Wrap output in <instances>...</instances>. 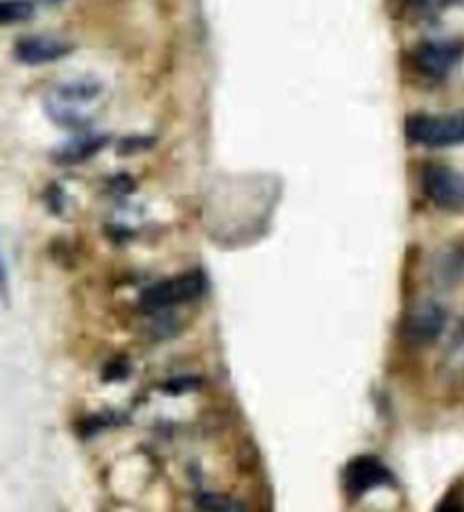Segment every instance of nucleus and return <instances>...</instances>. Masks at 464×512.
Listing matches in <instances>:
<instances>
[{"mask_svg":"<svg viewBox=\"0 0 464 512\" xmlns=\"http://www.w3.org/2000/svg\"><path fill=\"white\" fill-rule=\"evenodd\" d=\"M209 281H206L202 270H191L184 272L179 277H170L157 281V284L148 286L139 297V304L143 311L148 313H159L166 309H173V306L179 304H188L200 297Z\"/></svg>","mask_w":464,"mask_h":512,"instance_id":"f257e3e1","label":"nucleus"},{"mask_svg":"<svg viewBox=\"0 0 464 512\" xmlns=\"http://www.w3.org/2000/svg\"><path fill=\"white\" fill-rule=\"evenodd\" d=\"M406 136L410 143L424 145V148H453V145H464V112L408 116Z\"/></svg>","mask_w":464,"mask_h":512,"instance_id":"f03ea898","label":"nucleus"},{"mask_svg":"<svg viewBox=\"0 0 464 512\" xmlns=\"http://www.w3.org/2000/svg\"><path fill=\"white\" fill-rule=\"evenodd\" d=\"M421 189L437 209L458 211L464 207V177L444 164H428L421 170Z\"/></svg>","mask_w":464,"mask_h":512,"instance_id":"7ed1b4c3","label":"nucleus"},{"mask_svg":"<svg viewBox=\"0 0 464 512\" xmlns=\"http://www.w3.org/2000/svg\"><path fill=\"white\" fill-rule=\"evenodd\" d=\"M342 483L351 499H363L365 494L378 488H392L397 485L392 469L376 456H356L351 458L345 472H342Z\"/></svg>","mask_w":464,"mask_h":512,"instance_id":"20e7f679","label":"nucleus"},{"mask_svg":"<svg viewBox=\"0 0 464 512\" xmlns=\"http://www.w3.org/2000/svg\"><path fill=\"white\" fill-rule=\"evenodd\" d=\"M464 44L455 39L446 41H421L412 50V62L417 71L428 80H444L455 66L462 62Z\"/></svg>","mask_w":464,"mask_h":512,"instance_id":"39448f33","label":"nucleus"},{"mask_svg":"<svg viewBox=\"0 0 464 512\" xmlns=\"http://www.w3.org/2000/svg\"><path fill=\"white\" fill-rule=\"evenodd\" d=\"M446 322H449V313L442 304L421 302L410 311L403 331H406L410 343L431 345L444 334Z\"/></svg>","mask_w":464,"mask_h":512,"instance_id":"423d86ee","label":"nucleus"},{"mask_svg":"<svg viewBox=\"0 0 464 512\" xmlns=\"http://www.w3.org/2000/svg\"><path fill=\"white\" fill-rule=\"evenodd\" d=\"M73 53L68 41L55 37H21L12 48V55L23 66H44Z\"/></svg>","mask_w":464,"mask_h":512,"instance_id":"0eeeda50","label":"nucleus"},{"mask_svg":"<svg viewBox=\"0 0 464 512\" xmlns=\"http://www.w3.org/2000/svg\"><path fill=\"white\" fill-rule=\"evenodd\" d=\"M105 145H107V136H87V139H77L62 145V148H57L53 152V159L62 166L82 164V161L96 157Z\"/></svg>","mask_w":464,"mask_h":512,"instance_id":"6e6552de","label":"nucleus"},{"mask_svg":"<svg viewBox=\"0 0 464 512\" xmlns=\"http://www.w3.org/2000/svg\"><path fill=\"white\" fill-rule=\"evenodd\" d=\"M435 275L444 286H453L464 279V247H453L437 256Z\"/></svg>","mask_w":464,"mask_h":512,"instance_id":"1a4fd4ad","label":"nucleus"},{"mask_svg":"<svg viewBox=\"0 0 464 512\" xmlns=\"http://www.w3.org/2000/svg\"><path fill=\"white\" fill-rule=\"evenodd\" d=\"M34 10L37 7H34L32 0H0V28L30 21Z\"/></svg>","mask_w":464,"mask_h":512,"instance_id":"9d476101","label":"nucleus"},{"mask_svg":"<svg viewBox=\"0 0 464 512\" xmlns=\"http://www.w3.org/2000/svg\"><path fill=\"white\" fill-rule=\"evenodd\" d=\"M98 93H100L98 82L80 80V82H71V84H64V87H59L57 98L68 105V102H89L93 98H98Z\"/></svg>","mask_w":464,"mask_h":512,"instance_id":"9b49d317","label":"nucleus"},{"mask_svg":"<svg viewBox=\"0 0 464 512\" xmlns=\"http://www.w3.org/2000/svg\"><path fill=\"white\" fill-rule=\"evenodd\" d=\"M197 508L200 510H216V512H231V510H243V506H238L234 499L222 497V494H213L206 492L197 497Z\"/></svg>","mask_w":464,"mask_h":512,"instance_id":"f8f14e48","label":"nucleus"},{"mask_svg":"<svg viewBox=\"0 0 464 512\" xmlns=\"http://www.w3.org/2000/svg\"><path fill=\"white\" fill-rule=\"evenodd\" d=\"M0 302L10 306L12 302V286H10V270H7L3 247H0Z\"/></svg>","mask_w":464,"mask_h":512,"instance_id":"ddd939ff","label":"nucleus"},{"mask_svg":"<svg viewBox=\"0 0 464 512\" xmlns=\"http://www.w3.org/2000/svg\"><path fill=\"white\" fill-rule=\"evenodd\" d=\"M44 200L48 204V211L50 213H62L64 211V191L59 189L57 184H50L46 193H44Z\"/></svg>","mask_w":464,"mask_h":512,"instance_id":"4468645a","label":"nucleus"},{"mask_svg":"<svg viewBox=\"0 0 464 512\" xmlns=\"http://www.w3.org/2000/svg\"><path fill=\"white\" fill-rule=\"evenodd\" d=\"M127 374H130V368H127L125 361H111L107 368H105V374H102V381H123Z\"/></svg>","mask_w":464,"mask_h":512,"instance_id":"2eb2a0df","label":"nucleus"},{"mask_svg":"<svg viewBox=\"0 0 464 512\" xmlns=\"http://www.w3.org/2000/svg\"><path fill=\"white\" fill-rule=\"evenodd\" d=\"M154 139H125L123 143H120L118 148V155H132V152H139V150H148L152 148Z\"/></svg>","mask_w":464,"mask_h":512,"instance_id":"dca6fc26","label":"nucleus"},{"mask_svg":"<svg viewBox=\"0 0 464 512\" xmlns=\"http://www.w3.org/2000/svg\"><path fill=\"white\" fill-rule=\"evenodd\" d=\"M195 386H200V381H195V377H182V379H173L170 383H166V390L184 392V390H191Z\"/></svg>","mask_w":464,"mask_h":512,"instance_id":"f3484780","label":"nucleus"},{"mask_svg":"<svg viewBox=\"0 0 464 512\" xmlns=\"http://www.w3.org/2000/svg\"><path fill=\"white\" fill-rule=\"evenodd\" d=\"M453 345H455V352H460V354L464 356V320L460 322V327H458V331H455Z\"/></svg>","mask_w":464,"mask_h":512,"instance_id":"a211bd4d","label":"nucleus"},{"mask_svg":"<svg viewBox=\"0 0 464 512\" xmlns=\"http://www.w3.org/2000/svg\"><path fill=\"white\" fill-rule=\"evenodd\" d=\"M50 3H57V0H50Z\"/></svg>","mask_w":464,"mask_h":512,"instance_id":"6ab92c4d","label":"nucleus"}]
</instances>
